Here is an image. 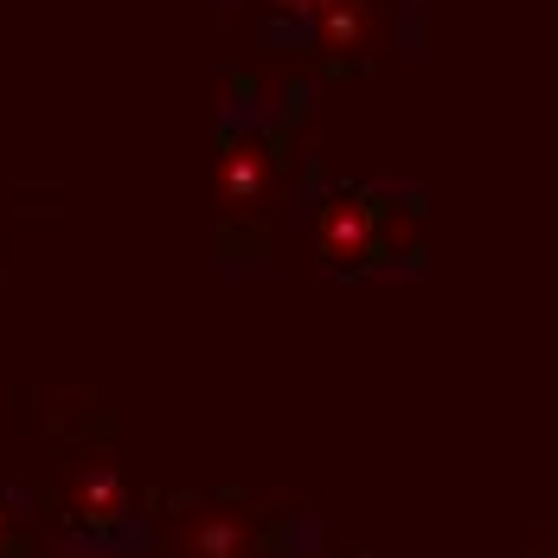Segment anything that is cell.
I'll list each match as a JSON object with an SVG mask.
<instances>
[{
	"instance_id": "cell-5",
	"label": "cell",
	"mask_w": 558,
	"mask_h": 558,
	"mask_svg": "<svg viewBox=\"0 0 558 558\" xmlns=\"http://www.w3.org/2000/svg\"><path fill=\"white\" fill-rule=\"evenodd\" d=\"M315 33H322L328 52H353V46H366L373 13H366V0H328V7L315 13Z\"/></svg>"
},
{
	"instance_id": "cell-4",
	"label": "cell",
	"mask_w": 558,
	"mask_h": 558,
	"mask_svg": "<svg viewBox=\"0 0 558 558\" xmlns=\"http://www.w3.org/2000/svg\"><path fill=\"white\" fill-rule=\"evenodd\" d=\"M264 193H270V155H264V142H231L219 155V199L231 213H251V206H264Z\"/></svg>"
},
{
	"instance_id": "cell-2",
	"label": "cell",
	"mask_w": 558,
	"mask_h": 558,
	"mask_svg": "<svg viewBox=\"0 0 558 558\" xmlns=\"http://www.w3.org/2000/svg\"><path fill=\"white\" fill-rule=\"evenodd\" d=\"M64 501H71V513L84 520V526H116L122 513H129V482H122V469H116L110 456H90L77 475H71V488H64Z\"/></svg>"
},
{
	"instance_id": "cell-6",
	"label": "cell",
	"mask_w": 558,
	"mask_h": 558,
	"mask_svg": "<svg viewBox=\"0 0 558 558\" xmlns=\"http://www.w3.org/2000/svg\"><path fill=\"white\" fill-rule=\"evenodd\" d=\"M282 13H322V7H328V0H277Z\"/></svg>"
},
{
	"instance_id": "cell-7",
	"label": "cell",
	"mask_w": 558,
	"mask_h": 558,
	"mask_svg": "<svg viewBox=\"0 0 558 558\" xmlns=\"http://www.w3.org/2000/svg\"><path fill=\"white\" fill-rule=\"evenodd\" d=\"M0 558H7V507H0Z\"/></svg>"
},
{
	"instance_id": "cell-1",
	"label": "cell",
	"mask_w": 558,
	"mask_h": 558,
	"mask_svg": "<svg viewBox=\"0 0 558 558\" xmlns=\"http://www.w3.org/2000/svg\"><path fill=\"white\" fill-rule=\"evenodd\" d=\"M173 546H180V558H251L257 533H251V520L238 507H199V513L180 520Z\"/></svg>"
},
{
	"instance_id": "cell-3",
	"label": "cell",
	"mask_w": 558,
	"mask_h": 558,
	"mask_svg": "<svg viewBox=\"0 0 558 558\" xmlns=\"http://www.w3.org/2000/svg\"><path fill=\"white\" fill-rule=\"evenodd\" d=\"M315 238H322L328 264H366V257H373V206L353 199V193L328 199V206H322V225H315Z\"/></svg>"
}]
</instances>
